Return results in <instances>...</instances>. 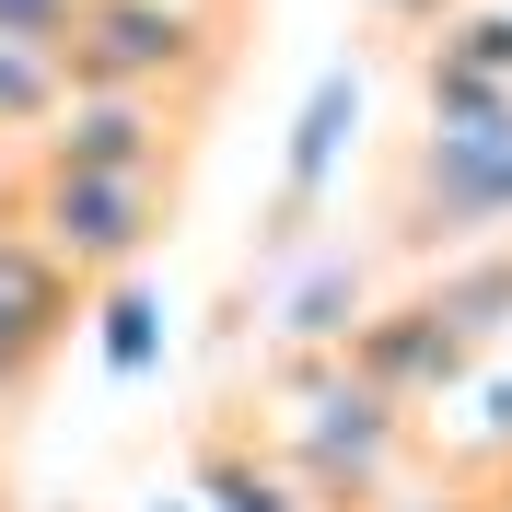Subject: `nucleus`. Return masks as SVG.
Instances as JSON below:
<instances>
[{
	"instance_id": "f257e3e1",
	"label": "nucleus",
	"mask_w": 512,
	"mask_h": 512,
	"mask_svg": "<svg viewBox=\"0 0 512 512\" xmlns=\"http://www.w3.org/2000/svg\"><path fill=\"white\" fill-rule=\"evenodd\" d=\"M24 233L59 245L82 280L140 256L163 233V175H94V163H35V198H24Z\"/></svg>"
},
{
	"instance_id": "f03ea898",
	"label": "nucleus",
	"mask_w": 512,
	"mask_h": 512,
	"mask_svg": "<svg viewBox=\"0 0 512 512\" xmlns=\"http://www.w3.org/2000/svg\"><path fill=\"white\" fill-rule=\"evenodd\" d=\"M82 315V268L59 245H35L24 222H0V373L24 384L35 361L59 350V326Z\"/></svg>"
},
{
	"instance_id": "7ed1b4c3",
	"label": "nucleus",
	"mask_w": 512,
	"mask_h": 512,
	"mask_svg": "<svg viewBox=\"0 0 512 512\" xmlns=\"http://www.w3.org/2000/svg\"><path fill=\"white\" fill-rule=\"evenodd\" d=\"M419 175H431V210H443V233L512 222V105H501V117H443Z\"/></svg>"
}]
</instances>
